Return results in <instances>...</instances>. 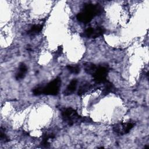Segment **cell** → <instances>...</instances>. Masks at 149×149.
I'll use <instances>...</instances> for the list:
<instances>
[{
	"label": "cell",
	"instance_id": "obj_2",
	"mask_svg": "<svg viewBox=\"0 0 149 149\" xmlns=\"http://www.w3.org/2000/svg\"><path fill=\"white\" fill-rule=\"evenodd\" d=\"M61 115L63 121L70 126L79 122H83V117L80 116L77 111L72 108L62 109Z\"/></svg>",
	"mask_w": 149,
	"mask_h": 149
},
{
	"label": "cell",
	"instance_id": "obj_15",
	"mask_svg": "<svg viewBox=\"0 0 149 149\" xmlns=\"http://www.w3.org/2000/svg\"><path fill=\"white\" fill-rule=\"evenodd\" d=\"M43 87L42 86H39L35 87L33 90V93L34 95H40L43 94Z\"/></svg>",
	"mask_w": 149,
	"mask_h": 149
},
{
	"label": "cell",
	"instance_id": "obj_7",
	"mask_svg": "<svg viewBox=\"0 0 149 149\" xmlns=\"http://www.w3.org/2000/svg\"><path fill=\"white\" fill-rule=\"evenodd\" d=\"M27 72V68L26 65L23 63H20L19 68L18 69V70L15 75L16 79L21 80L23 79L25 77Z\"/></svg>",
	"mask_w": 149,
	"mask_h": 149
},
{
	"label": "cell",
	"instance_id": "obj_10",
	"mask_svg": "<svg viewBox=\"0 0 149 149\" xmlns=\"http://www.w3.org/2000/svg\"><path fill=\"white\" fill-rule=\"evenodd\" d=\"M43 25L41 24H34L27 31V34L30 36H34L39 33L42 29Z\"/></svg>",
	"mask_w": 149,
	"mask_h": 149
},
{
	"label": "cell",
	"instance_id": "obj_9",
	"mask_svg": "<svg viewBox=\"0 0 149 149\" xmlns=\"http://www.w3.org/2000/svg\"><path fill=\"white\" fill-rule=\"evenodd\" d=\"M102 84H103V86H104L103 88H103L102 89V93L104 94H109L110 93H112V92H113L115 91V88L113 84L112 83L106 80Z\"/></svg>",
	"mask_w": 149,
	"mask_h": 149
},
{
	"label": "cell",
	"instance_id": "obj_8",
	"mask_svg": "<svg viewBox=\"0 0 149 149\" xmlns=\"http://www.w3.org/2000/svg\"><path fill=\"white\" fill-rule=\"evenodd\" d=\"M77 84V80L76 79H74L72 80L70 83L69 84V85L68 86V87H66V90L64 91L63 94L65 95H69L70 94H73L76 89Z\"/></svg>",
	"mask_w": 149,
	"mask_h": 149
},
{
	"label": "cell",
	"instance_id": "obj_6",
	"mask_svg": "<svg viewBox=\"0 0 149 149\" xmlns=\"http://www.w3.org/2000/svg\"><path fill=\"white\" fill-rule=\"evenodd\" d=\"M105 29L102 27H88L84 32V35L87 38H95L102 36L105 33Z\"/></svg>",
	"mask_w": 149,
	"mask_h": 149
},
{
	"label": "cell",
	"instance_id": "obj_12",
	"mask_svg": "<svg viewBox=\"0 0 149 149\" xmlns=\"http://www.w3.org/2000/svg\"><path fill=\"white\" fill-rule=\"evenodd\" d=\"M55 137V135L53 133H45L42 136V140L41 141V145L45 147L49 146V140L52 139Z\"/></svg>",
	"mask_w": 149,
	"mask_h": 149
},
{
	"label": "cell",
	"instance_id": "obj_1",
	"mask_svg": "<svg viewBox=\"0 0 149 149\" xmlns=\"http://www.w3.org/2000/svg\"><path fill=\"white\" fill-rule=\"evenodd\" d=\"M101 12L102 8L98 4H86L83 10L77 15L76 18L79 22L86 24L91 21L95 16L100 15Z\"/></svg>",
	"mask_w": 149,
	"mask_h": 149
},
{
	"label": "cell",
	"instance_id": "obj_16",
	"mask_svg": "<svg viewBox=\"0 0 149 149\" xmlns=\"http://www.w3.org/2000/svg\"><path fill=\"white\" fill-rule=\"evenodd\" d=\"M0 137H1V140L2 141H3V142L6 143V142H8L9 141V138L6 136V135L3 132V131L2 130V129H1V134H0Z\"/></svg>",
	"mask_w": 149,
	"mask_h": 149
},
{
	"label": "cell",
	"instance_id": "obj_3",
	"mask_svg": "<svg viewBox=\"0 0 149 149\" xmlns=\"http://www.w3.org/2000/svg\"><path fill=\"white\" fill-rule=\"evenodd\" d=\"M109 72V67L107 64H100L97 66L92 74L95 84H102L107 80V76Z\"/></svg>",
	"mask_w": 149,
	"mask_h": 149
},
{
	"label": "cell",
	"instance_id": "obj_5",
	"mask_svg": "<svg viewBox=\"0 0 149 149\" xmlns=\"http://www.w3.org/2000/svg\"><path fill=\"white\" fill-rule=\"evenodd\" d=\"M134 125V123L132 122H128L126 123H119L113 126V130L118 134L123 135L128 133L133 127Z\"/></svg>",
	"mask_w": 149,
	"mask_h": 149
},
{
	"label": "cell",
	"instance_id": "obj_14",
	"mask_svg": "<svg viewBox=\"0 0 149 149\" xmlns=\"http://www.w3.org/2000/svg\"><path fill=\"white\" fill-rule=\"evenodd\" d=\"M66 68L70 73L73 74H78L80 71V67L77 65H69Z\"/></svg>",
	"mask_w": 149,
	"mask_h": 149
},
{
	"label": "cell",
	"instance_id": "obj_11",
	"mask_svg": "<svg viewBox=\"0 0 149 149\" xmlns=\"http://www.w3.org/2000/svg\"><path fill=\"white\" fill-rule=\"evenodd\" d=\"M93 87L92 85H91L89 83L87 82H84L79 87V91H78V95H81L86 93H87L90 89L91 88Z\"/></svg>",
	"mask_w": 149,
	"mask_h": 149
},
{
	"label": "cell",
	"instance_id": "obj_4",
	"mask_svg": "<svg viewBox=\"0 0 149 149\" xmlns=\"http://www.w3.org/2000/svg\"><path fill=\"white\" fill-rule=\"evenodd\" d=\"M61 86V80L60 77H58L43 87V94L45 95H56L59 91Z\"/></svg>",
	"mask_w": 149,
	"mask_h": 149
},
{
	"label": "cell",
	"instance_id": "obj_13",
	"mask_svg": "<svg viewBox=\"0 0 149 149\" xmlns=\"http://www.w3.org/2000/svg\"><path fill=\"white\" fill-rule=\"evenodd\" d=\"M96 67H97V66L95 64H94L93 63H90V62L85 63L84 65L85 72L87 74H91V75H92L94 73V72L96 69Z\"/></svg>",
	"mask_w": 149,
	"mask_h": 149
}]
</instances>
